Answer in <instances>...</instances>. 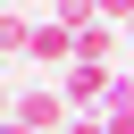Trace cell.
<instances>
[{
    "instance_id": "cell-1",
    "label": "cell",
    "mask_w": 134,
    "mask_h": 134,
    "mask_svg": "<svg viewBox=\"0 0 134 134\" xmlns=\"http://www.w3.org/2000/svg\"><path fill=\"white\" fill-rule=\"evenodd\" d=\"M17 126H25V134H67V126H75V109H67V92L25 84V92H17Z\"/></svg>"
},
{
    "instance_id": "cell-2",
    "label": "cell",
    "mask_w": 134,
    "mask_h": 134,
    "mask_svg": "<svg viewBox=\"0 0 134 134\" xmlns=\"http://www.w3.org/2000/svg\"><path fill=\"white\" fill-rule=\"evenodd\" d=\"M25 59H42V67H75V34H67L59 17H34V42H25Z\"/></svg>"
},
{
    "instance_id": "cell-3",
    "label": "cell",
    "mask_w": 134,
    "mask_h": 134,
    "mask_svg": "<svg viewBox=\"0 0 134 134\" xmlns=\"http://www.w3.org/2000/svg\"><path fill=\"white\" fill-rule=\"evenodd\" d=\"M75 59H84V67H109V59H117V25H84V34H75Z\"/></svg>"
},
{
    "instance_id": "cell-4",
    "label": "cell",
    "mask_w": 134,
    "mask_h": 134,
    "mask_svg": "<svg viewBox=\"0 0 134 134\" xmlns=\"http://www.w3.org/2000/svg\"><path fill=\"white\" fill-rule=\"evenodd\" d=\"M92 17L100 25H134V0H92Z\"/></svg>"
},
{
    "instance_id": "cell-5",
    "label": "cell",
    "mask_w": 134,
    "mask_h": 134,
    "mask_svg": "<svg viewBox=\"0 0 134 134\" xmlns=\"http://www.w3.org/2000/svg\"><path fill=\"white\" fill-rule=\"evenodd\" d=\"M67 134H109V117H100V109H92V117H75V126H67Z\"/></svg>"
},
{
    "instance_id": "cell-6",
    "label": "cell",
    "mask_w": 134,
    "mask_h": 134,
    "mask_svg": "<svg viewBox=\"0 0 134 134\" xmlns=\"http://www.w3.org/2000/svg\"><path fill=\"white\" fill-rule=\"evenodd\" d=\"M126 50H134V25H126Z\"/></svg>"
},
{
    "instance_id": "cell-7",
    "label": "cell",
    "mask_w": 134,
    "mask_h": 134,
    "mask_svg": "<svg viewBox=\"0 0 134 134\" xmlns=\"http://www.w3.org/2000/svg\"><path fill=\"white\" fill-rule=\"evenodd\" d=\"M0 67H8V42H0Z\"/></svg>"
}]
</instances>
